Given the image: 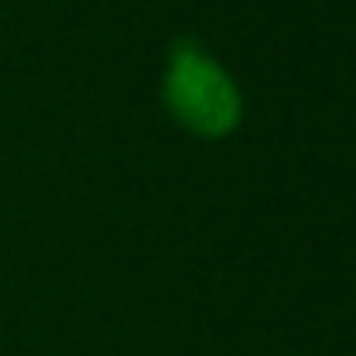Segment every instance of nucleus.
I'll use <instances>...</instances> for the list:
<instances>
[{"instance_id": "obj_1", "label": "nucleus", "mask_w": 356, "mask_h": 356, "mask_svg": "<svg viewBox=\"0 0 356 356\" xmlns=\"http://www.w3.org/2000/svg\"><path fill=\"white\" fill-rule=\"evenodd\" d=\"M163 101L170 115L201 138H225L242 121V94L229 70L197 42H177L163 73Z\"/></svg>"}]
</instances>
